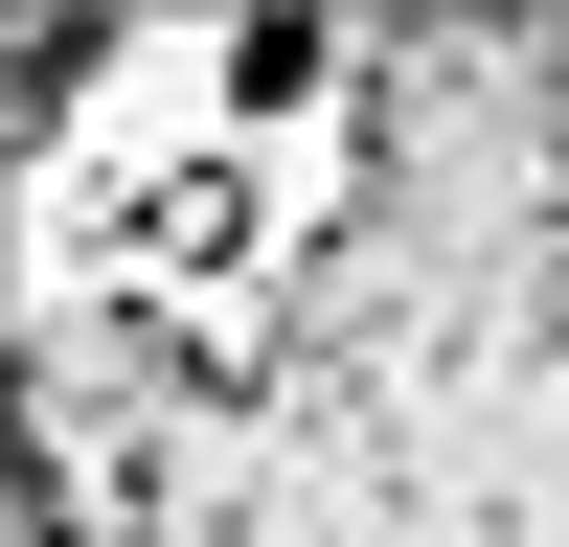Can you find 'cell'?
Listing matches in <instances>:
<instances>
[{"label":"cell","mask_w":569,"mask_h":547,"mask_svg":"<svg viewBox=\"0 0 569 547\" xmlns=\"http://www.w3.org/2000/svg\"><path fill=\"white\" fill-rule=\"evenodd\" d=\"M114 547H569V23L365 46V228Z\"/></svg>","instance_id":"6da1fadb"}]
</instances>
